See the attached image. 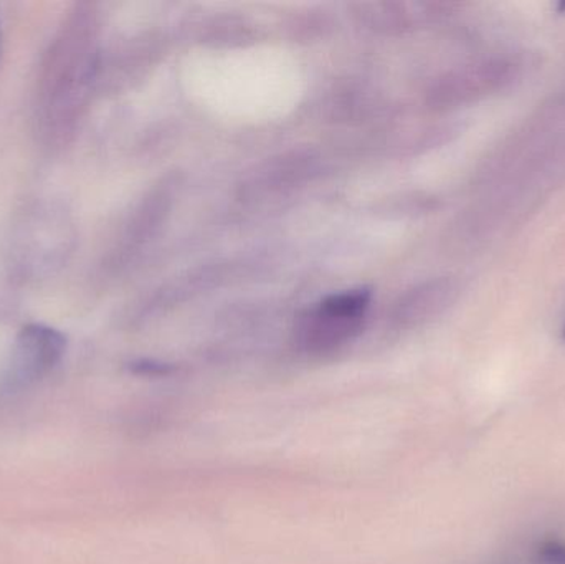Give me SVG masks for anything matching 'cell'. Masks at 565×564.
<instances>
[{"mask_svg": "<svg viewBox=\"0 0 565 564\" xmlns=\"http://www.w3.org/2000/svg\"><path fill=\"white\" fill-rule=\"evenodd\" d=\"M95 26L88 12L76 10L46 53L36 88V121L49 139L75 128L95 75Z\"/></svg>", "mask_w": 565, "mask_h": 564, "instance_id": "cell-1", "label": "cell"}, {"mask_svg": "<svg viewBox=\"0 0 565 564\" xmlns=\"http://www.w3.org/2000/svg\"><path fill=\"white\" fill-rule=\"evenodd\" d=\"M66 353V337L46 324H26L17 334L0 376V386L13 393L49 376Z\"/></svg>", "mask_w": 565, "mask_h": 564, "instance_id": "cell-2", "label": "cell"}, {"mask_svg": "<svg viewBox=\"0 0 565 564\" xmlns=\"http://www.w3.org/2000/svg\"><path fill=\"white\" fill-rule=\"evenodd\" d=\"M369 294L364 290L345 291L322 301L308 311L299 323V341L312 353H324L351 340L362 324Z\"/></svg>", "mask_w": 565, "mask_h": 564, "instance_id": "cell-3", "label": "cell"}, {"mask_svg": "<svg viewBox=\"0 0 565 564\" xmlns=\"http://www.w3.org/2000/svg\"><path fill=\"white\" fill-rule=\"evenodd\" d=\"M541 560L546 564H565V545L550 542L541 549Z\"/></svg>", "mask_w": 565, "mask_h": 564, "instance_id": "cell-4", "label": "cell"}]
</instances>
